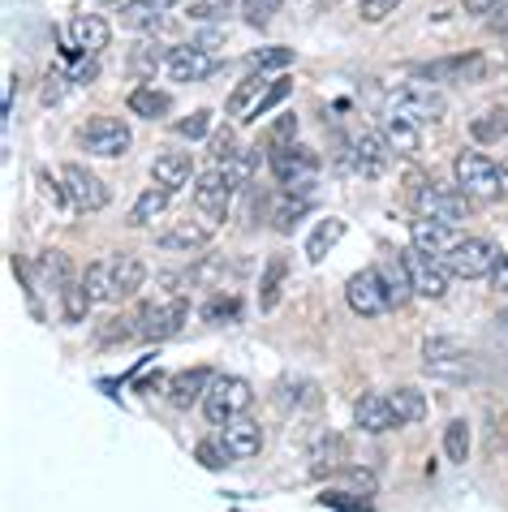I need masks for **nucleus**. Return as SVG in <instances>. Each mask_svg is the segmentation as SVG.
<instances>
[{
	"instance_id": "nucleus-1",
	"label": "nucleus",
	"mask_w": 508,
	"mask_h": 512,
	"mask_svg": "<svg viewBox=\"0 0 508 512\" xmlns=\"http://www.w3.org/2000/svg\"><path fill=\"white\" fill-rule=\"evenodd\" d=\"M147 280V267L143 259H134V254H112L104 263H91L82 284H87L91 302H117V297H130L143 289Z\"/></svg>"
},
{
	"instance_id": "nucleus-2",
	"label": "nucleus",
	"mask_w": 508,
	"mask_h": 512,
	"mask_svg": "<svg viewBox=\"0 0 508 512\" xmlns=\"http://www.w3.org/2000/svg\"><path fill=\"white\" fill-rule=\"evenodd\" d=\"M453 177H457V190H465L474 203H496V198L508 194V181L500 173L496 160H487L483 151H470L465 147L457 160H453Z\"/></svg>"
},
{
	"instance_id": "nucleus-3",
	"label": "nucleus",
	"mask_w": 508,
	"mask_h": 512,
	"mask_svg": "<svg viewBox=\"0 0 508 512\" xmlns=\"http://www.w3.org/2000/svg\"><path fill=\"white\" fill-rule=\"evenodd\" d=\"M422 371L431 379H444V383H470L474 358L453 336H427L422 340Z\"/></svg>"
},
{
	"instance_id": "nucleus-4",
	"label": "nucleus",
	"mask_w": 508,
	"mask_h": 512,
	"mask_svg": "<svg viewBox=\"0 0 508 512\" xmlns=\"http://www.w3.org/2000/svg\"><path fill=\"white\" fill-rule=\"evenodd\" d=\"M388 117H401L409 125H431V121H440L444 117V95L440 87H431V82H405V87H397L388 95Z\"/></svg>"
},
{
	"instance_id": "nucleus-5",
	"label": "nucleus",
	"mask_w": 508,
	"mask_h": 512,
	"mask_svg": "<svg viewBox=\"0 0 508 512\" xmlns=\"http://www.w3.org/2000/svg\"><path fill=\"white\" fill-rule=\"evenodd\" d=\"M250 401H254V388L242 375H216L211 379V388H207V396H203V418L211 426H224L233 418H246Z\"/></svg>"
},
{
	"instance_id": "nucleus-6",
	"label": "nucleus",
	"mask_w": 508,
	"mask_h": 512,
	"mask_svg": "<svg viewBox=\"0 0 508 512\" xmlns=\"http://www.w3.org/2000/svg\"><path fill=\"white\" fill-rule=\"evenodd\" d=\"M289 95V78H267V74H250L242 87L229 95V117L233 121H259L267 108L280 104Z\"/></svg>"
},
{
	"instance_id": "nucleus-7",
	"label": "nucleus",
	"mask_w": 508,
	"mask_h": 512,
	"mask_svg": "<svg viewBox=\"0 0 508 512\" xmlns=\"http://www.w3.org/2000/svg\"><path fill=\"white\" fill-rule=\"evenodd\" d=\"M440 263L448 267V276H457V280H483V276L496 272L500 254L487 237H461Z\"/></svg>"
},
{
	"instance_id": "nucleus-8",
	"label": "nucleus",
	"mask_w": 508,
	"mask_h": 512,
	"mask_svg": "<svg viewBox=\"0 0 508 512\" xmlns=\"http://www.w3.org/2000/svg\"><path fill=\"white\" fill-rule=\"evenodd\" d=\"M267 168H272V177L280 181V190H315L319 155L306 147H272Z\"/></svg>"
},
{
	"instance_id": "nucleus-9",
	"label": "nucleus",
	"mask_w": 508,
	"mask_h": 512,
	"mask_svg": "<svg viewBox=\"0 0 508 512\" xmlns=\"http://www.w3.org/2000/svg\"><path fill=\"white\" fill-rule=\"evenodd\" d=\"M414 207L422 220H440V224H461L465 216H470L474 198L465 190H448L440 186V181H427V186L414 190Z\"/></svg>"
},
{
	"instance_id": "nucleus-10",
	"label": "nucleus",
	"mask_w": 508,
	"mask_h": 512,
	"mask_svg": "<svg viewBox=\"0 0 508 512\" xmlns=\"http://www.w3.org/2000/svg\"><path fill=\"white\" fill-rule=\"evenodd\" d=\"M190 319V302L186 297H173V293H160L143 302L138 310V327H143V340H168L173 332H181Z\"/></svg>"
},
{
	"instance_id": "nucleus-11",
	"label": "nucleus",
	"mask_w": 508,
	"mask_h": 512,
	"mask_svg": "<svg viewBox=\"0 0 508 512\" xmlns=\"http://www.w3.org/2000/svg\"><path fill=\"white\" fill-rule=\"evenodd\" d=\"M345 302L354 315L362 319H379L392 310V297H388V284H384V272L379 267H362V272L349 276L345 284Z\"/></svg>"
},
{
	"instance_id": "nucleus-12",
	"label": "nucleus",
	"mask_w": 508,
	"mask_h": 512,
	"mask_svg": "<svg viewBox=\"0 0 508 512\" xmlns=\"http://www.w3.org/2000/svg\"><path fill=\"white\" fill-rule=\"evenodd\" d=\"M487 61L478 52H461V56H440V61H422L414 65V78L431 82V87H465V82L483 78Z\"/></svg>"
},
{
	"instance_id": "nucleus-13",
	"label": "nucleus",
	"mask_w": 508,
	"mask_h": 512,
	"mask_svg": "<svg viewBox=\"0 0 508 512\" xmlns=\"http://www.w3.org/2000/svg\"><path fill=\"white\" fill-rule=\"evenodd\" d=\"M78 142H82V151L100 155V160H117V155L130 151L134 134H130V125L117 121V117H91L78 130Z\"/></svg>"
},
{
	"instance_id": "nucleus-14",
	"label": "nucleus",
	"mask_w": 508,
	"mask_h": 512,
	"mask_svg": "<svg viewBox=\"0 0 508 512\" xmlns=\"http://www.w3.org/2000/svg\"><path fill=\"white\" fill-rule=\"evenodd\" d=\"M401 263L409 272V284H414L418 297H427V302H444L448 297V267L440 259H431V254H422L418 246L401 250Z\"/></svg>"
},
{
	"instance_id": "nucleus-15",
	"label": "nucleus",
	"mask_w": 508,
	"mask_h": 512,
	"mask_svg": "<svg viewBox=\"0 0 508 512\" xmlns=\"http://www.w3.org/2000/svg\"><path fill=\"white\" fill-rule=\"evenodd\" d=\"M233 194H237V181L229 177V168H207V173L194 177V207H199L207 220L229 216Z\"/></svg>"
},
{
	"instance_id": "nucleus-16",
	"label": "nucleus",
	"mask_w": 508,
	"mask_h": 512,
	"mask_svg": "<svg viewBox=\"0 0 508 512\" xmlns=\"http://www.w3.org/2000/svg\"><path fill=\"white\" fill-rule=\"evenodd\" d=\"M392 142L388 134H379V130H362L354 142H349V164L358 168L362 177H384L388 168H392Z\"/></svg>"
},
{
	"instance_id": "nucleus-17",
	"label": "nucleus",
	"mask_w": 508,
	"mask_h": 512,
	"mask_svg": "<svg viewBox=\"0 0 508 512\" xmlns=\"http://www.w3.org/2000/svg\"><path fill=\"white\" fill-rule=\"evenodd\" d=\"M216 444L224 448V457L229 461H250V457H259L263 452V426L250 422V418H233V422L220 426Z\"/></svg>"
},
{
	"instance_id": "nucleus-18",
	"label": "nucleus",
	"mask_w": 508,
	"mask_h": 512,
	"mask_svg": "<svg viewBox=\"0 0 508 512\" xmlns=\"http://www.w3.org/2000/svg\"><path fill=\"white\" fill-rule=\"evenodd\" d=\"M61 181H65V190H69V203H74L78 211H104V207H108V186L91 173V168L65 164Z\"/></svg>"
},
{
	"instance_id": "nucleus-19",
	"label": "nucleus",
	"mask_w": 508,
	"mask_h": 512,
	"mask_svg": "<svg viewBox=\"0 0 508 512\" xmlns=\"http://www.w3.org/2000/svg\"><path fill=\"white\" fill-rule=\"evenodd\" d=\"M216 56H211L203 44H177L173 52H168V78L173 82H203L207 74H216Z\"/></svg>"
},
{
	"instance_id": "nucleus-20",
	"label": "nucleus",
	"mask_w": 508,
	"mask_h": 512,
	"mask_svg": "<svg viewBox=\"0 0 508 512\" xmlns=\"http://www.w3.org/2000/svg\"><path fill=\"white\" fill-rule=\"evenodd\" d=\"M211 379H216V375H211L207 366H190V371H177L173 379H168V405H173V409H194V405H203Z\"/></svg>"
},
{
	"instance_id": "nucleus-21",
	"label": "nucleus",
	"mask_w": 508,
	"mask_h": 512,
	"mask_svg": "<svg viewBox=\"0 0 508 512\" xmlns=\"http://www.w3.org/2000/svg\"><path fill=\"white\" fill-rule=\"evenodd\" d=\"M457 233H453V224H440V220H414L409 224V246H418L422 254H431V259H444L448 250L457 246Z\"/></svg>"
},
{
	"instance_id": "nucleus-22",
	"label": "nucleus",
	"mask_w": 508,
	"mask_h": 512,
	"mask_svg": "<svg viewBox=\"0 0 508 512\" xmlns=\"http://www.w3.org/2000/svg\"><path fill=\"white\" fill-rule=\"evenodd\" d=\"M151 177H155V186H164V190H181L194 177V160L177 147H164V151H155V160H151Z\"/></svg>"
},
{
	"instance_id": "nucleus-23",
	"label": "nucleus",
	"mask_w": 508,
	"mask_h": 512,
	"mask_svg": "<svg viewBox=\"0 0 508 512\" xmlns=\"http://www.w3.org/2000/svg\"><path fill=\"white\" fill-rule=\"evenodd\" d=\"M354 422H358V431L366 435H384L397 426V414H392V405H388V396H375V392H366L354 401Z\"/></svg>"
},
{
	"instance_id": "nucleus-24",
	"label": "nucleus",
	"mask_w": 508,
	"mask_h": 512,
	"mask_svg": "<svg viewBox=\"0 0 508 512\" xmlns=\"http://www.w3.org/2000/svg\"><path fill=\"white\" fill-rule=\"evenodd\" d=\"M310 207H315V190H280L272 198V229L293 233V224H298Z\"/></svg>"
},
{
	"instance_id": "nucleus-25",
	"label": "nucleus",
	"mask_w": 508,
	"mask_h": 512,
	"mask_svg": "<svg viewBox=\"0 0 508 512\" xmlns=\"http://www.w3.org/2000/svg\"><path fill=\"white\" fill-rule=\"evenodd\" d=\"M69 35H74V44H78L82 56L104 52V48H108V39H112L108 22H104V18H95V13H78V18L69 22Z\"/></svg>"
},
{
	"instance_id": "nucleus-26",
	"label": "nucleus",
	"mask_w": 508,
	"mask_h": 512,
	"mask_svg": "<svg viewBox=\"0 0 508 512\" xmlns=\"http://www.w3.org/2000/svg\"><path fill=\"white\" fill-rule=\"evenodd\" d=\"M345 461V439L336 431H319L315 444H310V474H332V469H341Z\"/></svg>"
},
{
	"instance_id": "nucleus-27",
	"label": "nucleus",
	"mask_w": 508,
	"mask_h": 512,
	"mask_svg": "<svg viewBox=\"0 0 508 512\" xmlns=\"http://www.w3.org/2000/svg\"><path fill=\"white\" fill-rule=\"evenodd\" d=\"M345 237V220H336V216H328V220H319L315 229L306 233V259L310 263H323L332 254V246Z\"/></svg>"
},
{
	"instance_id": "nucleus-28",
	"label": "nucleus",
	"mask_w": 508,
	"mask_h": 512,
	"mask_svg": "<svg viewBox=\"0 0 508 512\" xmlns=\"http://www.w3.org/2000/svg\"><path fill=\"white\" fill-rule=\"evenodd\" d=\"M207 237H211V229L207 224H194V220H181V224H173L168 233H160V250H203L207 246Z\"/></svg>"
},
{
	"instance_id": "nucleus-29",
	"label": "nucleus",
	"mask_w": 508,
	"mask_h": 512,
	"mask_svg": "<svg viewBox=\"0 0 508 512\" xmlns=\"http://www.w3.org/2000/svg\"><path fill=\"white\" fill-rule=\"evenodd\" d=\"M168 203H173V190H164V186H151V190H143L138 194V203H134V211H130V224L134 229H143V224H155L168 211Z\"/></svg>"
},
{
	"instance_id": "nucleus-30",
	"label": "nucleus",
	"mask_w": 508,
	"mask_h": 512,
	"mask_svg": "<svg viewBox=\"0 0 508 512\" xmlns=\"http://www.w3.org/2000/svg\"><path fill=\"white\" fill-rule=\"evenodd\" d=\"M168 108H173V95L160 91V87H134V91H130V112H134V117L160 121Z\"/></svg>"
},
{
	"instance_id": "nucleus-31",
	"label": "nucleus",
	"mask_w": 508,
	"mask_h": 512,
	"mask_svg": "<svg viewBox=\"0 0 508 512\" xmlns=\"http://www.w3.org/2000/svg\"><path fill=\"white\" fill-rule=\"evenodd\" d=\"M388 405H392V414H397L401 426H414L427 418V396H422L418 388H397L388 396Z\"/></svg>"
},
{
	"instance_id": "nucleus-32",
	"label": "nucleus",
	"mask_w": 508,
	"mask_h": 512,
	"mask_svg": "<svg viewBox=\"0 0 508 512\" xmlns=\"http://www.w3.org/2000/svg\"><path fill=\"white\" fill-rule=\"evenodd\" d=\"M384 134L392 142V151H401V155H414L422 147V134H418V125H409L401 117H384Z\"/></svg>"
},
{
	"instance_id": "nucleus-33",
	"label": "nucleus",
	"mask_w": 508,
	"mask_h": 512,
	"mask_svg": "<svg viewBox=\"0 0 508 512\" xmlns=\"http://www.w3.org/2000/svg\"><path fill=\"white\" fill-rule=\"evenodd\" d=\"M384 272V284H388V297H392V310L405 306L409 302V293H414V284H409V272H405V263H401V254L392 263L379 267Z\"/></svg>"
},
{
	"instance_id": "nucleus-34",
	"label": "nucleus",
	"mask_w": 508,
	"mask_h": 512,
	"mask_svg": "<svg viewBox=\"0 0 508 512\" xmlns=\"http://www.w3.org/2000/svg\"><path fill=\"white\" fill-rule=\"evenodd\" d=\"M39 276H44V284L56 289V293H65V284H74L69 280V259L61 250H44V259H39Z\"/></svg>"
},
{
	"instance_id": "nucleus-35",
	"label": "nucleus",
	"mask_w": 508,
	"mask_h": 512,
	"mask_svg": "<svg viewBox=\"0 0 508 512\" xmlns=\"http://www.w3.org/2000/svg\"><path fill=\"white\" fill-rule=\"evenodd\" d=\"M310 396H315V383H306V379H280L276 405L289 414V409H306V405H310Z\"/></svg>"
},
{
	"instance_id": "nucleus-36",
	"label": "nucleus",
	"mask_w": 508,
	"mask_h": 512,
	"mask_svg": "<svg viewBox=\"0 0 508 512\" xmlns=\"http://www.w3.org/2000/svg\"><path fill=\"white\" fill-rule=\"evenodd\" d=\"M444 452H448V461L461 465V461H470V422H448V431H444Z\"/></svg>"
},
{
	"instance_id": "nucleus-37",
	"label": "nucleus",
	"mask_w": 508,
	"mask_h": 512,
	"mask_svg": "<svg viewBox=\"0 0 508 512\" xmlns=\"http://www.w3.org/2000/svg\"><path fill=\"white\" fill-rule=\"evenodd\" d=\"M61 302H65V319H69V323H82V319H87V310H91L87 284H65Z\"/></svg>"
},
{
	"instance_id": "nucleus-38",
	"label": "nucleus",
	"mask_w": 508,
	"mask_h": 512,
	"mask_svg": "<svg viewBox=\"0 0 508 512\" xmlns=\"http://www.w3.org/2000/svg\"><path fill=\"white\" fill-rule=\"evenodd\" d=\"M173 130H177L181 138H190V142H203V138H211V112H207V108L190 112V117H181Z\"/></svg>"
},
{
	"instance_id": "nucleus-39",
	"label": "nucleus",
	"mask_w": 508,
	"mask_h": 512,
	"mask_svg": "<svg viewBox=\"0 0 508 512\" xmlns=\"http://www.w3.org/2000/svg\"><path fill=\"white\" fill-rule=\"evenodd\" d=\"M125 26H130V31H160L164 22H160V9H151L138 0V5L125 9Z\"/></svg>"
},
{
	"instance_id": "nucleus-40",
	"label": "nucleus",
	"mask_w": 508,
	"mask_h": 512,
	"mask_svg": "<svg viewBox=\"0 0 508 512\" xmlns=\"http://www.w3.org/2000/svg\"><path fill=\"white\" fill-rule=\"evenodd\" d=\"M504 134H508V112H504V108L487 112V117L474 125V138H483V142H491V138H504Z\"/></svg>"
},
{
	"instance_id": "nucleus-41",
	"label": "nucleus",
	"mask_w": 508,
	"mask_h": 512,
	"mask_svg": "<svg viewBox=\"0 0 508 512\" xmlns=\"http://www.w3.org/2000/svg\"><path fill=\"white\" fill-rule=\"evenodd\" d=\"M285 5V0H242V9H246V22L250 26H267L276 18V9Z\"/></svg>"
},
{
	"instance_id": "nucleus-42",
	"label": "nucleus",
	"mask_w": 508,
	"mask_h": 512,
	"mask_svg": "<svg viewBox=\"0 0 508 512\" xmlns=\"http://www.w3.org/2000/svg\"><path fill=\"white\" fill-rule=\"evenodd\" d=\"M168 52H173V48H164V44H143V48H138L134 52V69H143V74H147V69H160V65H168Z\"/></svg>"
},
{
	"instance_id": "nucleus-43",
	"label": "nucleus",
	"mask_w": 508,
	"mask_h": 512,
	"mask_svg": "<svg viewBox=\"0 0 508 512\" xmlns=\"http://www.w3.org/2000/svg\"><path fill=\"white\" fill-rule=\"evenodd\" d=\"M237 310H242V306H237V297L216 293V297H211V302L203 306V319H207V323H220V319H233Z\"/></svg>"
},
{
	"instance_id": "nucleus-44",
	"label": "nucleus",
	"mask_w": 508,
	"mask_h": 512,
	"mask_svg": "<svg viewBox=\"0 0 508 512\" xmlns=\"http://www.w3.org/2000/svg\"><path fill=\"white\" fill-rule=\"evenodd\" d=\"M259 155H263V147H259V151H237L233 160H229V177L237 181V186H242V181H250V173L259 168Z\"/></svg>"
},
{
	"instance_id": "nucleus-45",
	"label": "nucleus",
	"mask_w": 508,
	"mask_h": 512,
	"mask_svg": "<svg viewBox=\"0 0 508 512\" xmlns=\"http://www.w3.org/2000/svg\"><path fill=\"white\" fill-rule=\"evenodd\" d=\"M233 155H237V138H233L229 125H224V130L211 134V160H216V164H229Z\"/></svg>"
},
{
	"instance_id": "nucleus-46",
	"label": "nucleus",
	"mask_w": 508,
	"mask_h": 512,
	"mask_svg": "<svg viewBox=\"0 0 508 512\" xmlns=\"http://www.w3.org/2000/svg\"><path fill=\"white\" fill-rule=\"evenodd\" d=\"M397 5L401 0H358V13H362V22H384V18H392Z\"/></svg>"
},
{
	"instance_id": "nucleus-47",
	"label": "nucleus",
	"mask_w": 508,
	"mask_h": 512,
	"mask_svg": "<svg viewBox=\"0 0 508 512\" xmlns=\"http://www.w3.org/2000/svg\"><path fill=\"white\" fill-rule=\"evenodd\" d=\"M293 61V52L289 48H267V52H254V69L259 74H267V69H285Z\"/></svg>"
},
{
	"instance_id": "nucleus-48",
	"label": "nucleus",
	"mask_w": 508,
	"mask_h": 512,
	"mask_svg": "<svg viewBox=\"0 0 508 512\" xmlns=\"http://www.w3.org/2000/svg\"><path fill=\"white\" fill-rule=\"evenodd\" d=\"M285 276V263L272 259V267H267V280H263V310H272L276 306V280Z\"/></svg>"
},
{
	"instance_id": "nucleus-49",
	"label": "nucleus",
	"mask_w": 508,
	"mask_h": 512,
	"mask_svg": "<svg viewBox=\"0 0 508 512\" xmlns=\"http://www.w3.org/2000/svg\"><path fill=\"white\" fill-rule=\"evenodd\" d=\"M194 452H199V461H203L207 469H224V465H229V457H224V448L216 444V439H207V444H199Z\"/></svg>"
},
{
	"instance_id": "nucleus-50",
	"label": "nucleus",
	"mask_w": 508,
	"mask_h": 512,
	"mask_svg": "<svg viewBox=\"0 0 508 512\" xmlns=\"http://www.w3.org/2000/svg\"><path fill=\"white\" fill-rule=\"evenodd\" d=\"M39 186L48 190V203H52V207H65V203H69V190H65V181H61V186H56V181H52L48 173H39Z\"/></svg>"
},
{
	"instance_id": "nucleus-51",
	"label": "nucleus",
	"mask_w": 508,
	"mask_h": 512,
	"mask_svg": "<svg viewBox=\"0 0 508 512\" xmlns=\"http://www.w3.org/2000/svg\"><path fill=\"white\" fill-rule=\"evenodd\" d=\"M323 504H328V508H345V512H366V504H358L354 495H341V491H328V495H323Z\"/></svg>"
},
{
	"instance_id": "nucleus-52",
	"label": "nucleus",
	"mask_w": 508,
	"mask_h": 512,
	"mask_svg": "<svg viewBox=\"0 0 508 512\" xmlns=\"http://www.w3.org/2000/svg\"><path fill=\"white\" fill-rule=\"evenodd\" d=\"M61 95H65V78L52 74V78L44 82V104H61Z\"/></svg>"
},
{
	"instance_id": "nucleus-53",
	"label": "nucleus",
	"mask_w": 508,
	"mask_h": 512,
	"mask_svg": "<svg viewBox=\"0 0 508 512\" xmlns=\"http://www.w3.org/2000/svg\"><path fill=\"white\" fill-rule=\"evenodd\" d=\"M491 289H496V293H508V254H500L496 272H491Z\"/></svg>"
},
{
	"instance_id": "nucleus-54",
	"label": "nucleus",
	"mask_w": 508,
	"mask_h": 512,
	"mask_svg": "<svg viewBox=\"0 0 508 512\" xmlns=\"http://www.w3.org/2000/svg\"><path fill=\"white\" fill-rule=\"evenodd\" d=\"M491 13H496V18H491V31H496V35H508V0H500V5L491 9Z\"/></svg>"
},
{
	"instance_id": "nucleus-55",
	"label": "nucleus",
	"mask_w": 508,
	"mask_h": 512,
	"mask_svg": "<svg viewBox=\"0 0 508 512\" xmlns=\"http://www.w3.org/2000/svg\"><path fill=\"white\" fill-rule=\"evenodd\" d=\"M461 5H465V13H491L500 0H461Z\"/></svg>"
},
{
	"instance_id": "nucleus-56",
	"label": "nucleus",
	"mask_w": 508,
	"mask_h": 512,
	"mask_svg": "<svg viewBox=\"0 0 508 512\" xmlns=\"http://www.w3.org/2000/svg\"><path fill=\"white\" fill-rule=\"evenodd\" d=\"M143 5H151V9H160V13H168V9H173V5H177V0H143Z\"/></svg>"
},
{
	"instance_id": "nucleus-57",
	"label": "nucleus",
	"mask_w": 508,
	"mask_h": 512,
	"mask_svg": "<svg viewBox=\"0 0 508 512\" xmlns=\"http://www.w3.org/2000/svg\"><path fill=\"white\" fill-rule=\"evenodd\" d=\"M13 87H18V82L5 78V112H9V104H13Z\"/></svg>"
},
{
	"instance_id": "nucleus-58",
	"label": "nucleus",
	"mask_w": 508,
	"mask_h": 512,
	"mask_svg": "<svg viewBox=\"0 0 508 512\" xmlns=\"http://www.w3.org/2000/svg\"><path fill=\"white\" fill-rule=\"evenodd\" d=\"M112 9H130V5H138V0H108Z\"/></svg>"
},
{
	"instance_id": "nucleus-59",
	"label": "nucleus",
	"mask_w": 508,
	"mask_h": 512,
	"mask_svg": "<svg viewBox=\"0 0 508 512\" xmlns=\"http://www.w3.org/2000/svg\"><path fill=\"white\" fill-rule=\"evenodd\" d=\"M500 327H504V332H508V306L500 310Z\"/></svg>"
},
{
	"instance_id": "nucleus-60",
	"label": "nucleus",
	"mask_w": 508,
	"mask_h": 512,
	"mask_svg": "<svg viewBox=\"0 0 508 512\" xmlns=\"http://www.w3.org/2000/svg\"><path fill=\"white\" fill-rule=\"evenodd\" d=\"M504 181H508V164H504Z\"/></svg>"
}]
</instances>
